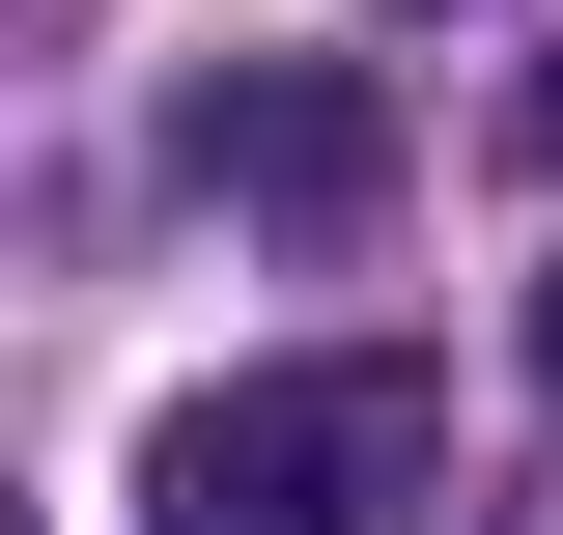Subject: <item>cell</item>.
<instances>
[{
  "mask_svg": "<svg viewBox=\"0 0 563 535\" xmlns=\"http://www.w3.org/2000/svg\"><path fill=\"white\" fill-rule=\"evenodd\" d=\"M536 395H563V282H536Z\"/></svg>",
  "mask_w": 563,
  "mask_h": 535,
  "instance_id": "obj_3",
  "label": "cell"
},
{
  "mask_svg": "<svg viewBox=\"0 0 563 535\" xmlns=\"http://www.w3.org/2000/svg\"><path fill=\"white\" fill-rule=\"evenodd\" d=\"M395 479H422V367L339 338V367H225L141 451V535H395Z\"/></svg>",
  "mask_w": 563,
  "mask_h": 535,
  "instance_id": "obj_1",
  "label": "cell"
},
{
  "mask_svg": "<svg viewBox=\"0 0 563 535\" xmlns=\"http://www.w3.org/2000/svg\"><path fill=\"white\" fill-rule=\"evenodd\" d=\"M536 141H563V57H536Z\"/></svg>",
  "mask_w": 563,
  "mask_h": 535,
  "instance_id": "obj_4",
  "label": "cell"
},
{
  "mask_svg": "<svg viewBox=\"0 0 563 535\" xmlns=\"http://www.w3.org/2000/svg\"><path fill=\"white\" fill-rule=\"evenodd\" d=\"M169 170L254 198V226H366V198H395V113H366L339 57H198V85H169Z\"/></svg>",
  "mask_w": 563,
  "mask_h": 535,
  "instance_id": "obj_2",
  "label": "cell"
}]
</instances>
